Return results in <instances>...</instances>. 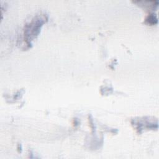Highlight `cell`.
<instances>
[{"mask_svg":"<svg viewBox=\"0 0 159 159\" xmlns=\"http://www.w3.org/2000/svg\"><path fill=\"white\" fill-rule=\"evenodd\" d=\"M146 21L148 22L149 24H155L157 23V19L156 18V16H155V14L154 16H153V14H152L148 16L147 19H146Z\"/></svg>","mask_w":159,"mask_h":159,"instance_id":"1","label":"cell"}]
</instances>
